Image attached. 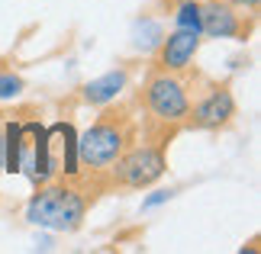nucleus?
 I'll return each instance as SVG.
<instances>
[{
    "instance_id": "f257e3e1",
    "label": "nucleus",
    "mask_w": 261,
    "mask_h": 254,
    "mask_svg": "<svg viewBox=\"0 0 261 254\" xmlns=\"http://www.w3.org/2000/svg\"><path fill=\"white\" fill-rule=\"evenodd\" d=\"M139 129H142V119L136 116V100L103 103V113L90 123V129L74 145V167L110 193V171L136 145Z\"/></svg>"
},
{
    "instance_id": "f03ea898",
    "label": "nucleus",
    "mask_w": 261,
    "mask_h": 254,
    "mask_svg": "<svg viewBox=\"0 0 261 254\" xmlns=\"http://www.w3.org/2000/svg\"><path fill=\"white\" fill-rule=\"evenodd\" d=\"M103 187L90 180L81 171H65L58 177H48L26 203V219L39 229L52 232H74L81 229L87 209L103 196Z\"/></svg>"
},
{
    "instance_id": "7ed1b4c3",
    "label": "nucleus",
    "mask_w": 261,
    "mask_h": 254,
    "mask_svg": "<svg viewBox=\"0 0 261 254\" xmlns=\"http://www.w3.org/2000/svg\"><path fill=\"white\" fill-rule=\"evenodd\" d=\"M194 65L187 71H155L148 68L145 84L136 94V106L142 109V132L158 138L171 142L187 123V109H190V97H194V84H197Z\"/></svg>"
},
{
    "instance_id": "20e7f679",
    "label": "nucleus",
    "mask_w": 261,
    "mask_h": 254,
    "mask_svg": "<svg viewBox=\"0 0 261 254\" xmlns=\"http://www.w3.org/2000/svg\"><path fill=\"white\" fill-rule=\"evenodd\" d=\"M168 145H171L168 138L148 135V132L139 129L136 145L110 171V190H145V187H152L168 167Z\"/></svg>"
},
{
    "instance_id": "39448f33",
    "label": "nucleus",
    "mask_w": 261,
    "mask_h": 254,
    "mask_svg": "<svg viewBox=\"0 0 261 254\" xmlns=\"http://www.w3.org/2000/svg\"><path fill=\"white\" fill-rule=\"evenodd\" d=\"M232 119H236L232 84H229V80H213V77L197 74V84H194V97H190V109H187L184 129L223 132V129L232 126Z\"/></svg>"
},
{
    "instance_id": "423d86ee",
    "label": "nucleus",
    "mask_w": 261,
    "mask_h": 254,
    "mask_svg": "<svg viewBox=\"0 0 261 254\" xmlns=\"http://www.w3.org/2000/svg\"><path fill=\"white\" fill-rule=\"evenodd\" d=\"M258 13L232 7L229 0H200V33L206 39H252Z\"/></svg>"
},
{
    "instance_id": "0eeeda50",
    "label": "nucleus",
    "mask_w": 261,
    "mask_h": 254,
    "mask_svg": "<svg viewBox=\"0 0 261 254\" xmlns=\"http://www.w3.org/2000/svg\"><path fill=\"white\" fill-rule=\"evenodd\" d=\"M200 42H203V33L194 26H177L171 36L162 39L158 52L152 58L155 71H187L194 65V58L200 52Z\"/></svg>"
},
{
    "instance_id": "6e6552de",
    "label": "nucleus",
    "mask_w": 261,
    "mask_h": 254,
    "mask_svg": "<svg viewBox=\"0 0 261 254\" xmlns=\"http://www.w3.org/2000/svg\"><path fill=\"white\" fill-rule=\"evenodd\" d=\"M126 84H129V71H126V68L110 71V74L90 80V84L84 87V103H90V106H103V103H110V100H116L119 94H123Z\"/></svg>"
},
{
    "instance_id": "1a4fd4ad",
    "label": "nucleus",
    "mask_w": 261,
    "mask_h": 254,
    "mask_svg": "<svg viewBox=\"0 0 261 254\" xmlns=\"http://www.w3.org/2000/svg\"><path fill=\"white\" fill-rule=\"evenodd\" d=\"M23 90V80L13 77V74H0V100H10Z\"/></svg>"
},
{
    "instance_id": "9d476101",
    "label": "nucleus",
    "mask_w": 261,
    "mask_h": 254,
    "mask_svg": "<svg viewBox=\"0 0 261 254\" xmlns=\"http://www.w3.org/2000/svg\"><path fill=\"white\" fill-rule=\"evenodd\" d=\"M232 7L239 10H248V13H258V7H261V0H229Z\"/></svg>"
},
{
    "instance_id": "9b49d317",
    "label": "nucleus",
    "mask_w": 261,
    "mask_h": 254,
    "mask_svg": "<svg viewBox=\"0 0 261 254\" xmlns=\"http://www.w3.org/2000/svg\"><path fill=\"white\" fill-rule=\"evenodd\" d=\"M168 196H171V193H168V190H158V193H155V196H148V200L142 203V206H145V209H152V206H155V203H165Z\"/></svg>"
}]
</instances>
